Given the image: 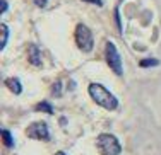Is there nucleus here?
Here are the masks:
<instances>
[{
	"instance_id": "f257e3e1",
	"label": "nucleus",
	"mask_w": 161,
	"mask_h": 155,
	"mask_svg": "<svg viewBox=\"0 0 161 155\" xmlns=\"http://www.w3.org/2000/svg\"><path fill=\"white\" fill-rule=\"evenodd\" d=\"M87 92H89L91 99H93L98 106L105 108L106 111H115V109L118 108V99L110 92L108 89H106L105 85L96 84V82H94V84H89Z\"/></svg>"
},
{
	"instance_id": "f03ea898",
	"label": "nucleus",
	"mask_w": 161,
	"mask_h": 155,
	"mask_svg": "<svg viewBox=\"0 0 161 155\" xmlns=\"http://www.w3.org/2000/svg\"><path fill=\"white\" fill-rule=\"evenodd\" d=\"M96 147L101 155H120V152H122L120 142L117 140L115 135H110V133L99 135L96 140Z\"/></svg>"
},
{
	"instance_id": "7ed1b4c3",
	"label": "nucleus",
	"mask_w": 161,
	"mask_h": 155,
	"mask_svg": "<svg viewBox=\"0 0 161 155\" xmlns=\"http://www.w3.org/2000/svg\"><path fill=\"white\" fill-rule=\"evenodd\" d=\"M74 36H75V44H77V48L80 51H84V53H91V51H93L94 39H93V32H91V29L87 28V26L77 24Z\"/></svg>"
},
{
	"instance_id": "20e7f679",
	"label": "nucleus",
	"mask_w": 161,
	"mask_h": 155,
	"mask_svg": "<svg viewBox=\"0 0 161 155\" xmlns=\"http://www.w3.org/2000/svg\"><path fill=\"white\" fill-rule=\"evenodd\" d=\"M105 58H106V63H108V67L112 68L113 73H115V75H118V77H122V75H124L122 58H120V55H118L117 46H115L112 41H108V43H106V48H105Z\"/></svg>"
},
{
	"instance_id": "39448f33",
	"label": "nucleus",
	"mask_w": 161,
	"mask_h": 155,
	"mask_svg": "<svg viewBox=\"0 0 161 155\" xmlns=\"http://www.w3.org/2000/svg\"><path fill=\"white\" fill-rule=\"evenodd\" d=\"M26 137L38 140V142H48L50 140V130L45 121H34L26 128Z\"/></svg>"
},
{
	"instance_id": "423d86ee",
	"label": "nucleus",
	"mask_w": 161,
	"mask_h": 155,
	"mask_svg": "<svg viewBox=\"0 0 161 155\" xmlns=\"http://www.w3.org/2000/svg\"><path fill=\"white\" fill-rule=\"evenodd\" d=\"M5 87L10 90L12 94H16V96H19V94L22 92V84H21V80H19L17 77H9V78H5Z\"/></svg>"
},
{
	"instance_id": "0eeeda50",
	"label": "nucleus",
	"mask_w": 161,
	"mask_h": 155,
	"mask_svg": "<svg viewBox=\"0 0 161 155\" xmlns=\"http://www.w3.org/2000/svg\"><path fill=\"white\" fill-rule=\"evenodd\" d=\"M29 63L34 67H40L41 65V53H40V48L31 44L29 46Z\"/></svg>"
},
{
	"instance_id": "6e6552de",
	"label": "nucleus",
	"mask_w": 161,
	"mask_h": 155,
	"mask_svg": "<svg viewBox=\"0 0 161 155\" xmlns=\"http://www.w3.org/2000/svg\"><path fill=\"white\" fill-rule=\"evenodd\" d=\"M34 109H36V111H43V112H47V114H53L52 104L47 102V101H43V102H38L36 106H34Z\"/></svg>"
},
{
	"instance_id": "1a4fd4ad",
	"label": "nucleus",
	"mask_w": 161,
	"mask_h": 155,
	"mask_svg": "<svg viewBox=\"0 0 161 155\" xmlns=\"http://www.w3.org/2000/svg\"><path fill=\"white\" fill-rule=\"evenodd\" d=\"M2 138H3V143H5L7 148H12V147H14V138H12V135H10L9 130H3L2 131Z\"/></svg>"
},
{
	"instance_id": "9d476101",
	"label": "nucleus",
	"mask_w": 161,
	"mask_h": 155,
	"mask_svg": "<svg viewBox=\"0 0 161 155\" xmlns=\"http://www.w3.org/2000/svg\"><path fill=\"white\" fill-rule=\"evenodd\" d=\"M2 39H0V48H5L7 46V41H9V28H7V24H2Z\"/></svg>"
},
{
	"instance_id": "9b49d317",
	"label": "nucleus",
	"mask_w": 161,
	"mask_h": 155,
	"mask_svg": "<svg viewBox=\"0 0 161 155\" xmlns=\"http://www.w3.org/2000/svg\"><path fill=\"white\" fill-rule=\"evenodd\" d=\"M139 65L142 67V68H147V67H158L159 62H158V60H154V58H147V60H142Z\"/></svg>"
},
{
	"instance_id": "f8f14e48",
	"label": "nucleus",
	"mask_w": 161,
	"mask_h": 155,
	"mask_svg": "<svg viewBox=\"0 0 161 155\" xmlns=\"http://www.w3.org/2000/svg\"><path fill=\"white\" fill-rule=\"evenodd\" d=\"M53 96H60V82H57V84H53V90H52Z\"/></svg>"
},
{
	"instance_id": "ddd939ff",
	"label": "nucleus",
	"mask_w": 161,
	"mask_h": 155,
	"mask_svg": "<svg viewBox=\"0 0 161 155\" xmlns=\"http://www.w3.org/2000/svg\"><path fill=\"white\" fill-rule=\"evenodd\" d=\"M0 10H2V12L7 10V0H2V2H0Z\"/></svg>"
},
{
	"instance_id": "4468645a",
	"label": "nucleus",
	"mask_w": 161,
	"mask_h": 155,
	"mask_svg": "<svg viewBox=\"0 0 161 155\" xmlns=\"http://www.w3.org/2000/svg\"><path fill=\"white\" fill-rule=\"evenodd\" d=\"M84 2H91V3H94V5H99V7L103 5V0H84Z\"/></svg>"
},
{
	"instance_id": "2eb2a0df",
	"label": "nucleus",
	"mask_w": 161,
	"mask_h": 155,
	"mask_svg": "<svg viewBox=\"0 0 161 155\" xmlns=\"http://www.w3.org/2000/svg\"><path fill=\"white\" fill-rule=\"evenodd\" d=\"M36 5H40V7H45V5H47V0H36Z\"/></svg>"
},
{
	"instance_id": "dca6fc26",
	"label": "nucleus",
	"mask_w": 161,
	"mask_h": 155,
	"mask_svg": "<svg viewBox=\"0 0 161 155\" xmlns=\"http://www.w3.org/2000/svg\"><path fill=\"white\" fill-rule=\"evenodd\" d=\"M55 155H67V153H65V152H57Z\"/></svg>"
}]
</instances>
